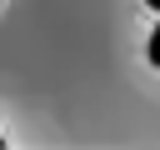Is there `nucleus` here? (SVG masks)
I'll return each instance as SVG.
<instances>
[{"instance_id": "obj_1", "label": "nucleus", "mask_w": 160, "mask_h": 150, "mask_svg": "<svg viewBox=\"0 0 160 150\" xmlns=\"http://www.w3.org/2000/svg\"><path fill=\"white\" fill-rule=\"evenodd\" d=\"M150 65H160V30L150 35Z\"/></svg>"}, {"instance_id": "obj_2", "label": "nucleus", "mask_w": 160, "mask_h": 150, "mask_svg": "<svg viewBox=\"0 0 160 150\" xmlns=\"http://www.w3.org/2000/svg\"><path fill=\"white\" fill-rule=\"evenodd\" d=\"M145 5H150V10H160V0H145Z\"/></svg>"}]
</instances>
